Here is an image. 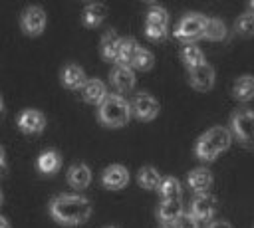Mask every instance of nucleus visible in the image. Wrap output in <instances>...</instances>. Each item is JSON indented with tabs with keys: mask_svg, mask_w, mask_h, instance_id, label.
Wrapping results in <instances>:
<instances>
[{
	"mask_svg": "<svg viewBox=\"0 0 254 228\" xmlns=\"http://www.w3.org/2000/svg\"><path fill=\"white\" fill-rule=\"evenodd\" d=\"M50 212L62 224H81L91 216V204L77 194H60L50 202Z\"/></svg>",
	"mask_w": 254,
	"mask_h": 228,
	"instance_id": "f257e3e1",
	"label": "nucleus"
},
{
	"mask_svg": "<svg viewBox=\"0 0 254 228\" xmlns=\"http://www.w3.org/2000/svg\"><path fill=\"white\" fill-rule=\"evenodd\" d=\"M232 143V135L226 127H210L208 131H204L196 143H194V153L200 161H214L222 151H226Z\"/></svg>",
	"mask_w": 254,
	"mask_h": 228,
	"instance_id": "f03ea898",
	"label": "nucleus"
},
{
	"mask_svg": "<svg viewBox=\"0 0 254 228\" xmlns=\"http://www.w3.org/2000/svg\"><path fill=\"white\" fill-rule=\"evenodd\" d=\"M129 103L121 95H107L99 103V121L107 127H123L129 121Z\"/></svg>",
	"mask_w": 254,
	"mask_h": 228,
	"instance_id": "7ed1b4c3",
	"label": "nucleus"
},
{
	"mask_svg": "<svg viewBox=\"0 0 254 228\" xmlns=\"http://www.w3.org/2000/svg\"><path fill=\"white\" fill-rule=\"evenodd\" d=\"M230 135L238 139L246 149H254V109H236L230 119Z\"/></svg>",
	"mask_w": 254,
	"mask_h": 228,
	"instance_id": "20e7f679",
	"label": "nucleus"
},
{
	"mask_svg": "<svg viewBox=\"0 0 254 228\" xmlns=\"http://www.w3.org/2000/svg\"><path fill=\"white\" fill-rule=\"evenodd\" d=\"M202 30H204V16L198 12H189L177 24L175 38L185 44H194L198 38H202Z\"/></svg>",
	"mask_w": 254,
	"mask_h": 228,
	"instance_id": "39448f33",
	"label": "nucleus"
},
{
	"mask_svg": "<svg viewBox=\"0 0 254 228\" xmlns=\"http://www.w3.org/2000/svg\"><path fill=\"white\" fill-rule=\"evenodd\" d=\"M129 111L141 121H151V119H155L159 115V103L151 93L141 91L129 103Z\"/></svg>",
	"mask_w": 254,
	"mask_h": 228,
	"instance_id": "423d86ee",
	"label": "nucleus"
},
{
	"mask_svg": "<svg viewBox=\"0 0 254 228\" xmlns=\"http://www.w3.org/2000/svg\"><path fill=\"white\" fill-rule=\"evenodd\" d=\"M214 210H216V198H214L212 194L204 192V194H196V196L192 198V202H190V212H189V214H190L196 222H200V220H210L212 214H214Z\"/></svg>",
	"mask_w": 254,
	"mask_h": 228,
	"instance_id": "0eeeda50",
	"label": "nucleus"
},
{
	"mask_svg": "<svg viewBox=\"0 0 254 228\" xmlns=\"http://www.w3.org/2000/svg\"><path fill=\"white\" fill-rule=\"evenodd\" d=\"M189 83L198 89V91H206L214 85V69L210 63H200L192 69H189Z\"/></svg>",
	"mask_w": 254,
	"mask_h": 228,
	"instance_id": "6e6552de",
	"label": "nucleus"
},
{
	"mask_svg": "<svg viewBox=\"0 0 254 228\" xmlns=\"http://www.w3.org/2000/svg\"><path fill=\"white\" fill-rule=\"evenodd\" d=\"M44 26H46V12H44V8L28 6L26 12L22 14V28L28 34L36 36V34H40L44 30Z\"/></svg>",
	"mask_w": 254,
	"mask_h": 228,
	"instance_id": "1a4fd4ad",
	"label": "nucleus"
},
{
	"mask_svg": "<svg viewBox=\"0 0 254 228\" xmlns=\"http://www.w3.org/2000/svg\"><path fill=\"white\" fill-rule=\"evenodd\" d=\"M101 182H103V186H107L111 190L123 188L129 182V171L123 165H109L101 172Z\"/></svg>",
	"mask_w": 254,
	"mask_h": 228,
	"instance_id": "9d476101",
	"label": "nucleus"
},
{
	"mask_svg": "<svg viewBox=\"0 0 254 228\" xmlns=\"http://www.w3.org/2000/svg\"><path fill=\"white\" fill-rule=\"evenodd\" d=\"M16 123L24 133H40L46 127V117L38 109H26L18 115Z\"/></svg>",
	"mask_w": 254,
	"mask_h": 228,
	"instance_id": "9b49d317",
	"label": "nucleus"
},
{
	"mask_svg": "<svg viewBox=\"0 0 254 228\" xmlns=\"http://www.w3.org/2000/svg\"><path fill=\"white\" fill-rule=\"evenodd\" d=\"M187 182L196 194H204V192H208V188L212 184V172L208 169H204V167H196V169H192L189 172Z\"/></svg>",
	"mask_w": 254,
	"mask_h": 228,
	"instance_id": "f8f14e48",
	"label": "nucleus"
},
{
	"mask_svg": "<svg viewBox=\"0 0 254 228\" xmlns=\"http://www.w3.org/2000/svg\"><path fill=\"white\" fill-rule=\"evenodd\" d=\"M111 81H113V85H115L119 91H131L133 85H135V73H133L131 67L117 63V65L111 69Z\"/></svg>",
	"mask_w": 254,
	"mask_h": 228,
	"instance_id": "ddd939ff",
	"label": "nucleus"
},
{
	"mask_svg": "<svg viewBox=\"0 0 254 228\" xmlns=\"http://www.w3.org/2000/svg\"><path fill=\"white\" fill-rule=\"evenodd\" d=\"M181 214H183V200L181 198H177V200H163L159 204V210H157V216L163 222V226H171Z\"/></svg>",
	"mask_w": 254,
	"mask_h": 228,
	"instance_id": "4468645a",
	"label": "nucleus"
},
{
	"mask_svg": "<svg viewBox=\"0 0 254 228\" xmlns=\"http://www.w3.org/2000/svg\"><path fill=\"white\" fill-rule=\"evenodd\" d=\"M81 93H83V99L87 103H101L105 97H107V89H105V83L97 77L93 79H85L83 87H81Z\"/></svg>",
	"mask_w": 254,
	"mask_h": 228,
	"instance_id": "2eb2a0df",
	"label": "nucleus"
},
{
	"mask_svg": "<svg viewBox=\"0 0 254 228\" xmlns=\"http://www.w3.org/2000/svg\"><path fill=\"white\" fill-rule=\"evenodd\" d=\"M67 182L73 188H85L91 182V171L83 163H75L67 169Z\"/></svg>",
	"mask_w": 254,
	"mask_h": 228,
	"instance_id": "dca6fc26",
	"label": "nucleus"
},
{
	"mask_svg": "<svg viewBox=\"0 0 254 228\" xmlns=\"http://www.w3.org/2000/svg\"><path fill=\"white\" fill-rule=\"evenodd\" d=\"M62 83H64L65 87H69V89H79V87H83V83H85V73H83V69H81L79 65H75V63H67V65L62 69Z\"/></svg>",
	"mask_w": 254,
	"mask_h": 228,
	"instance_id": "f3484780",
	"label": "nucleus"
},
{
	"mask_svg": "<svg viewBox=\"0 0 254 228\" xmlns=\"http://www.w3.org/2000/svg\"><path fill=\"white\" fill-rule=\"evenodd\" d=\"M137 52H139V44H137L133 38H121L119 50H117V59H115V61L121 63V65L131 67V63H133Z\"/></svg>",
	"mask_w": 254,
	"mask_h": 228,
	"instance_id": "a211bd4d",
	"label": "nucleus"
},
{
	"mask_svg": "<svg viewBox=\"0 0 254 228\" xmlns=\"http://www.w3.org/2000/svg\"><path fill=\"white\" fill-rule=\"evenodd\" d=\"M232 95H234L238 101H250V99H254V75H250V73L240 75V77L234 81Z\"/></svg>",
	"mask_w": 254,
	"mask_h": 228,
	"instance_id": "6ab92c4d",
	"label": "nucleus"
},
{
	"mask_svg": "<svg viewBox=\"0 0 254 228\" xmlns=\"http://www.w3.org/2000/svg\"><path fill=\"white\" fill-rule=\"evenodd\" d=\"M202 38L206 40H212V42H218V40H224L226 38V26L222 20L210 16L206 18L204 16V30H202Z\"/></svg>",
	"mask_w": 254,
	"mask_h": 228,
	"instance_id": "aec40b11",
	"label": "nucleus"
},
{
	"mask_svg": "<svg viewBox=\"0 0 254 228\" xmlns=\"http://www.w3.org/2000/svg\"><path fill=\"white\" fill-rule=\"evenodd\" d=\"M119 42L121 38L117 36L115 30H107L101 38V56L109 61H115L117 59V50H119Z\"/></svg>",
	"mask_w": 254,
	"mask_h": 228,
	"instance_id": "412c9836",
	"label": "nucleus"
},
{
	"mask_svg": "<svg viewBox=\"0 0 254 228\" xmlns=\"http://www.w3.org/2000/svg\"><path fill=\"white\" fill-rule=\"evenodd\" d=\"M181 59L185 61V65L189 69H192V67L204 63V54L196 44H185L181 50Z\"/></svg>",
	"mask_w": 254,
	"mask_h": 228,
	"instance_id": "4be33fe9",
	"label": "nucleus"
},
{
	"mask_svg": "<svg viewBox=\"0 0 254 228\" xmlns=\"http://www.w3.org/2000/svg\"><path fill=\"white\" fill-rule=\"evenodd\" d=\"M137 180H139V184H141L143 188L155 190V188H159L163 176H161V172H159L157 169H153V167H141L139 172H137Z\"/></svg>",
	"mask_w": 254,
	"mask_h": 228,
	"instance_id": "5701e85b",
	"label": "nucleus"
},
{
	"mask_svg": "<svg viewBox=\"0 0 254 228\" xmlns=\"http://www.w3.org/2000/svg\"><path fill=\"white\" fill-rule=\"evenodd\" d=\"M159 194L163 200H177L181 198L183 190H181V182L175 176H165L159 184Z\"/></svg>",
	"mask_w": 254,
	"mask_h": 228,
	"instance_id": "b1692460",
	"label": "nucleus"
},
{
	"mask_svg": "<svg viewBox=\"0 0 254 228\" xmlns=\"http://www.w3.org/2000/svg\"><path fill=\"white\" fill-rule=\"evenodd\" d=\"M105 14H107V8L103 6V4H87L85 8H83V24L85 26H97V24H101L103 22V18H105Z\"/></svg>",
	"mask_w": 254,
	"mask_h": 228,
	"instance_id": "393cba45",
	"label": "nucleus"
},
{
	"mask_svg": "<svg viewBox=\"0 0 254 228\" xmlns=\"http://www.w3.org/2000/svg\"><path fill=\"white\" fill-rule=\"evenodd\" d=\"M60 165H62V159H60V153H56V151H44L38 159V169L46 174L56 172L60 169Z\"/></svg>",
	"mask_w": 254,
	"mask_h": 228,
	"instance_id": "a878e982",
	"label": "nucleus"
},
{
	"mask_svg": "<svg viewBox=\"0 0 254 228\" xmlns=\"http://www.w3.org/2000/svg\"><path fill=\"white\" fill-rule=\"evenodd\" d=\"M236 32L242 36H252L254 34V12L246 10L244 14H240V18L236 20Z\"/></svg>",
	"mask_w": 254,
	"mask_h": 228,
	"instance_id": "bb28decb",
	"label": "nucleus"
},
{
	"mask_svg": "<svg viewBox=\"0 0 254 228\" xmlns=\"http://www.w3.org/2000/svg\"><path fill=\"white\" fill-rule=\"evenodd\" d=\"M153 63H155V57H153V54L149 52V50H143V48H139V52H137V56H135V59H133V67H137V69H143V71H147V69H151L153 67Z\"/></svg>",
	"mask_w": 254,
	"mask_h": 228,
	"instance_id": "cd10ccee",
	"label": "nucleus"
},
{
	"mask_svg": "<svg viewBox=\"0 0 254 228\" xmlns=\"http://www.w3.org/2000/svg\"><path fill=\"white\" fill-rule=\"evenodd\" d=\"M145 20L153 22V24H159V26H167L169 24V12L165 8H161V6H151Z\"/></svg>",
	"mask_w": 254,
	"mask_h": 228,
	"instance_id": "c85d7f7f",
	"label": "nucleus"
},
{
	"mask_svg": "<svg viewBox=\"0 0 254 228\" xmlns=\"http://www.w3.org/2000/svg\"><path fill=\"white\" fill-rule=\"evenodd\" d=\"M145 34L151 40H163L167 36V26H159V24H153V22L145 20Z\"/></svg>",
	"mask_w": 254,
	"mask_h": 228,
	"instance_id": "c756f323",
	"label": "nucleus"
},
{
	"mask_svg": "<svg viewBox=\"0 0 254 228\" xmlns=\"http://www.w3.org/2000/svg\"><path fill=\"white\" fill-rule=\"evenodd\" d=\"M169 228H198V222H196L189 212H183Z\"/></svg>",
	"mask_w": 254,
	"mask_h": 228,
	"instance_id": "7c9ffc66",
	"label": "nucleus"
},
{
	"mask_svg": "<svg viewBox=\"0 0 254 228\" xmlns=\"http://www.w3.org/2000/svg\"><path fill=\"white\" fill-rule=\"evenodd\" d=\"M206 228H232V226H230L228 220H212Z\"/></svg>",
	"mask_w": 254,
	"mask_h": 228,
	"instance_id": "2f4dec72",
	"label": "nucleus"
},
{
	"mask_svg": "<svg viewBox=\"0 0 254 228\" xmlns=\"http://www.w3.org/2000/svg\"><path fill=\"white\" fill-rule=\"evenodd\" d=\"M6 171V157H4V149L0 147V174H4Z\"/></svg>",
	"mask_w": 254,
	"mask_h": 228,
	"instance_id": "473e14b6",
	"label": "nucleus"
},
{
	"mask_svg": "<svg viewBox=\"0 0 254 228\" xmlns=\"http://www.w3.org/2000/svg\"><path fill=\"white\" fill-rule=\"evenodd\" d=\"M0 228H10V224H8V220L4 216H0Z\"/></svg>",
	"mask_w": 254,
	"mask_h": 228,
	"instance_id": "72a5a7b5",
	"label": "nucleus"
},
{
	"mask_svg": "<svg viewBox=\"0 0 254 228\" xmlns=\"http://www.w3.org/2000/svg\"><path fill=\"white\" fill-rule=\"evenodd\" d=\"M2 111H4V101H2V95H0V115H2Z\"/></svg>",
	"mask_w": 254,
	"mask_h": 228,
	"instance_id": "f704fd0d",
	"label": "nucleus"
},
{
	"mask_svg": "<svg viewBox=\"0 0 254 228\" xmlns=\"http://www.w3.org/2000/svg\"><path fill=\"white\" fill-rule=\"evenodd\" d=\"M248 10H250V12H254V2H250V4H248Z\"/></svg>",
	"mask_w": 254,
	"mask_h": 228,
	"instance_id": "c9c22d12",
	"label": "nucleus"
},
{
	"mask_svg": "<svg viewBox=\"0 0 254 228\" xmlns=\"http://www.w3.org/2000/svg\"><path fill=\"white\" fill-rule=\"evenodd\" d=\"M2 200H4V196H2V192H0V204H2Z\"/></svg>",
	"mask_w": 254,
	"mask_h": 228,
	"instance_id": "e433bc0d",
	"label": "nucleus"
},
{
	"mask_svg": "<svg viewBox=\"0 0 254 228\" xmlns=\"http://www.w3.org/2000/svg\"><path fill=\"white\" fill-rule=\"evenodd\" d=\"M163 228H169V226H163Z\"/></svg>",
	"mask_w": 254,
	"mask_h": 228,
	"instance_id": "4c0bfd02",
	"label": "nucleus"
},
{
	"mask_svg": "<svg viewBox=\"0 0 254 228\" xmlns=\"http://www.w3.org/2000/svg\"><path fill=\"white\" fill-rule=\"evenodd\" d=\"M107 228H113V226H107Z\"/></svg>",
	"mask_w": 254,
	"mask_h": 228,
	"instance_id": "58836bf2",
	"label": "nucleus"
}]
</instances>
